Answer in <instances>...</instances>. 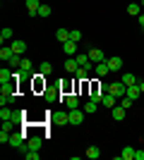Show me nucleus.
<instances>
[{"label":"nucleus","mask_w":144,"mask_h":160,"mask_svg":"<svg viewBox=\"0 0 144 160\" xmlns=\"http://www.w3.org/2000/svg\"><path fill=\"white\" fill-rule=\"evenodd\" d=\"M17 79L7 81V84H0V105H10L14 98H17Z\"/></svg>","instance_id":"nucleus-1"},{"label":"nucleus","mask_w":144,"mask_h":160,"mask_svg":"<svg viewBox=\"0 0 144 160\" xmlns=\"http://www.w3.org/2000/svg\"><path fill=\"white\" fill-rule=\"evenodd\" d=\"M48 120H51V124H55V127H65V124H70V112H65V110L48 112Z\"/></svg>","instance_id":"nucleus-2"},{"label":"nucleus","mask_w":144,"mask_h":160,"mask_svg":"<svg viewBox=\"0 0 144 160\" xmlns=\"http://www.w3.org/2000/svg\"><path fill=\"white\" fill-rule=\"evenodd\" d=\"M108 93H113V96H115L118 100H120V98H123L125 93H127V86H125L123 81H113V84L108 86Z\"/></svg>","instance_id":"nucleus-3"},{"label":"nucleus","mask_w":144,"mask_h":160,"mask_svg":"<svg viewBox=\"0 0 144 160\" xmlns=\"http://www.w3.org/2000/svg\"><path fill=\"white\" fill-rule=\"evenodd\" d=\"M43 98H46L48 103H53V100H60V98H62L60 86H58V88H43Z\"/></svg>","instance_id":"nucleus-4"},{"label":"nucleus","mask_w":144,"mask_h":160,"mask_svg":"<svg viewBox=\"0 0 144 160\" xmlns=\"http://www.w3.org/2000/svg\"><path fill=\"white\" fill-rule=\"evenodd\" d=\"M24 151H41V136H29L27 146L22 148V153H24Z\"/></svg>","instance_id":"nucleus-5"},{"label":"nucleus","mask_w":144,"mask_h":160,"mask_svg":"<svg viewBox=\"0 0 144 160\" xmlns=\"http://www.w3.org/2000/svg\"><path fill=\"white\" fill-rule=\"evenodd\" d=\"M77 46H79V43H75V41H65V43H62V53L70 55V58H75L77 55Z\"/></svg>","instance_id":"nucleus-6"},{"label":"nucleus","mask_w":144,"mask_h":160,"mask_svg":"<svg viewBox=\"0 0 144 160\" xmlns=\"http://www.w3.org/2000/svg\"><path fill=\"white\" fill-rule=\"evenodd\" d=\"M101 105L103 108H108V110H113V108L118 105V98L113 93H103V100H101Z\"/></svg>","instance_id":"nucleus-7"},{"label":"nucleus","mask_w":144,"mask_h":160,"mask_svg":"<svg viewBox=\"0 0 144 160\" xmlns=\"http://www.w3.org/2000/svg\"><path fill=\"white\" fill-rule=\"evenodd\" d=\"M82 120H84V112L79 110V108L70 110V124H82Z\"/></svg>","instance_id":"nucleus-8"},{"label":"nucleus","mask_w":144,"mask_h":160,"mask_svg":"<svg viewBox=\"0 0 144 160\" xmlns=\"http://www.w3.org/2000/svg\"><path fill=\"white\" fill-rule=\"evenodd\" d=\"M65 105H67V110H75V108H79V96L67 93V96H65Z\"/></svg>","instance_id":"nucleus-9"},{"label":"nucleus","mask_w":144,"mask_h":160,"mask_svg":"<svg viewBox=\"0 0 144 160\" xmlns=\"http://www.w3.org/2000/svg\"><path fill=\"white\" fill-rule=\"evenodd\" d=\"M89 60L96 65V62H103V60H106V55H103V50H99V48H91V50H89Z\"/></svg>","instance_id":"nucleus-10"},{"label":"nucleus","mask_w":144,"mask_h":160,"mask_svg":"<svg viewBox=\"0 0 144 160\" xmlns=\"http://www.w3.org/2000/svg\"><path fill=\"white\" fill-rule=\"evenodd\" d=\"M94 72H96V77H106V74L110 72V67H108V62L103 60V62H96V67H94Z\"/></svg>","instance_id":"nucleus-11"},{"label":"nucleus","mask_w":144,"mask_h":160,"mask_svg":"<svg viewBox=\"0 0 144 160\" xmlns=\"http://www.w3.org/2000/svg\"><path fill=\"white\" fill-rule=\"evenodd\" d=\"M77 69H79V62H77L75 58H67V60H65V72H67V74H75Z\"/></svg>","instance_id":"nucleus-12"},{"label":"nucleus","mask_w":144,"mask_h":160,"mask_svg":"<svg viewBox=\"0 0 144 160\" xmlns=\"http://www.w3.org/2000/svg\"><path fill=\"white\" fill-rule=\"evenodd\" d=\"M12 58H14L12 46H3V48H0V60H7V62H10Z\"/></svg>","instance_id":"nucleus-13"},{"label":"nucleus","mask_w":144,"mask_h":160,"mask_svg":"<svg viewBox=\"0 0 144 160\" xmlns=\"http://www.w3.org/2000/svg\"><path fill=\"white\" fill-rule=\"evenodd\" d=\"M39 7H41V0H27V10H29V17H36V12H39Z\"/></svg>","instance_id":"nucleus-14"},{"label":"nucleus","mask_w":144,"mask_h":160,"mask_svg":"<svg viewBox=\"0 0 144 160\" xmlns=\"http://www.w3.org/2000/svg\"><path fill=\"white\" fill-rule=\"evenodd\" d=\"M139 93H142V88H139V81H137V84L127 86V93H125V96H130L132 100H137V98H139Z\"/></svg>","instance_id":"nucleus-15"},{"label":"nucleus","mask_w":144,"mask_h":160,"mask_svg":"<svg viewBox=\"0 0 144 160\" xmlns=\"http://www.w3.org/2000/svg\"><path fill=\"white\" fill-rule=\"evenodd\" d=\"M10 46H12L14 55H24V50H27V43H24V41H12Z\"/></svg>","instance_id":"nucleus-16"},{"label":"nucleus","mask_w":144,"mask_h":160,"mask_svg":"<svg viewBox=\"0 0 144 160\" xmlns=\"http://www.w3.org/2000/svg\"><path fill=\"white\" fill-rule=\"evenodd\" d=\"M110 115H113V120H118V122H120V120H125V108L120 105V103H118V105L113 108V110H110Z\"/></svg>","instance_id":"nucleus-17"},{"label":"nucleus","mask_w":144,"mask_h":160,"mask_svg":"<svg viewBox=\"0 0 144 160\" xmlns=\"http://www.w3.org/2000/svg\"><path fill=\"white\" fill-rule=\"evenodd\" d=\"M106 62H108L110 72H115V69H120V67H123V58H106Z\"/></svg>","instance_id":"nucleus-18"},{"label":"nucleus","mask_w":144,"mask_h":160,"mask_svg":"<svg viewBox=\"0 0 144 160\" xmlns=\"http://www.w3.org/2000/svg\"><path fill=\"white\" fill-rule=\"evenodd\" d=\"M51 5H46V2H41V7H39V12H36V17H41V19H46V17H51Z\"/></svg>","instance_id":"nucleus-19"},{"label":"nucleus","mask_w":144,"mask_h":160,"mask_svg":"<svg viewBox=\"0 0 144 160\" xmlns=\"http://www.w3.org/2000/svg\"><path fill=\"white\" fill-rule=\"evenodd\" d=\"M120 158H123V160H135V148H132V146H125L123 151H120Z\"/></svg>","instance_id":"nucleus-20"},{"label":"nucleus","mask_w":144,"mask_h":160,"mask_svg":"<svg viewBox=\"0 0 144 160\" xmlns=\"http://www.w3.org/2000/svg\"><path fill=\"white\" fill-rule=\"evenodd\" d=\"M127 14H132V17H139V14H142V5H137V2H130V5H127Z\"/></svg>","instance_id":"nucleus-21"},{"label":"nucleus","mask_w":144,"mask_h":160,"mask_svg":"<svg viewBox=\"0 0 144 160\" xmlns=\"http://www.w3.org/2000/svg\"><path fill=\"white\" fill-rule=\"evenodd\" d=\"M55 38H58V41H60V43H65V41H70V31H67V29H58V31H55Z\"/></svg>","instance_id":"nucleus-22"},{"label":"nucleus","mask_w":144,"mask_h":160,"mask_svg":"<svg viewBox=\"0 0 144 160\" xmlns=\"http://www.w3.org/2000/svg\"><path fill=\"white\" fill-rule=\"evenodd\" d=\"M75 60L79 62V67H87V65L91 62V60H89V53H77V55H75Z\"/></svg>","instance_id":"nucleus-23"},{"label":"nucleus","mask_w":144,"mask_h":160,"mask_svg":"<svg viewBox=\"0 0 144 160\" xmlns=\"http://www.w3.org/2000/svg\"><path fill=\"white\" fill-rule=\"evenodd\" d=\"M12 79H14V77H12V72L3 67V69H0V84H7V81H12Z\"/></svg>","instance_id":"nucleus-24"},{"label":"nucleus","mask_w":144,"mask_h":160,"mask_svg":"<svg viewBox=\"0 0 144 160\" xmlns=\"http://www.w3.org/2000/svg\"><path fill=\"white\" fill-rule=\"evenodd\" d=\"M120 81H123L125 86H132V84H137V77H135V74H130V72H125Z\"/></svg>","instance_id":"nucleus-25"},{"label":"nucleus","mask_w":144,"mask_h":160,"mask_svg":"<svg viewBox=\"0 0 144 160\" xmlns=\"http://www.w3.org/2000/svg\"><path fill=\"white\" fill-rule=\"evenodd\" d=\"M43 74L39 72V74H34V86H36V91H41V88H46V79H41Z\"/></svg>","instance_id":"nucleus-26"},{"label":"nucleus","mask_w":144,"mask_h":160,"mask_svg":"<svg viewBox=\"0 0 144 160\" xmlns=\"http://www.w3.org/2000/svg\"><path fill=\"white\" fill-rule=\"evenodd\" d=\"M39 72H41L43 77H51V74H53V65H51V62H41V67H39Z\"/></svg>","instance_id":"nucleus-27"},{"label":"nucleus","mask_w":144,"mask_h":160,"mask_svg":"<svg viewBox=\"0 0 144 160\" xmlns=\"http://www.w3.org/2000/svg\"><path fill=\"white\" fill-rule=\"evenodd\" d=\"M99 155H101V148H99V146H89V148H87V158L96 160Z\"/></svg>","instance_id":"nucleus-28"},{"label":"nucleus","mask_w":144,"mask_h":160,"mask_svg":"<svg viewBox=\"0 0 144 160\" xmlns=\"http://www.w3.org/2000/svg\"><path fill=\"white\" fill-rule=\"evenodd\" d=\"M0 41H3V46H5V41H12V29L10 27H5L0 31Z\"/></svg>","instance_id":"nucleus-29"},{"label":"nucleus","mask_w":144,"mask_h":160,"mask_svg":"<svg viewBox=\"0 0 144 160\" xmlns=\"http://www.w3.org/2000/svg\"><path fill=\"white\" fill-rule=\"evenodd\" d=\"M96 110H99V103H94V100H87V105H84V112H87V115H94Z\"/></svg>","instance_id":"nucleus-30"},{"label":"nucleus","mask_w":144,"mask_h":160,"mask_svg":"<svg viewBox=\"0 0 144 160\" xmlns=\"http://www.w3.org/2000/svg\"><path fill=\"white\" fill-rule=\"evenodd\" d=\"M75 77H77L79 81H87V79H89V69H84V67H79V69L75 72Z\"/></svg>","instance_id":"nucleus-31"},{"label":"nucleus","mask_w":144,"mask_h":160,"mask_svg":"<svg viewBox=\"0 0 144 160\" xmlns=\"http://www.w3.org/2000/svg\"><path fill=\"white\" fill-rule=\"evenodd\" d=\"M12 110H10V108L7 105H3V110H0V120H12Z\"/></svg>","instance_id":"nucleus-32"},{"label":"nucleus","mask_w":144,"mask_h":160,"mask_svg":"<svg viewBox=\"0 0 144 160\" xmlns=\"http://www.w3.org/2000/svg\"><path fill=\"white\" fill-rule=\"evenodd\" d=\"M10 67H12V69H19L22 67V55H14L12 60H10Z\"/></svg>","instance_id":"nucleus-33"},{"label":"nucleus","mask_w":144,"mask_h":160,"mask_svg":"<svg viewBox=\"0 0 144 160\" xmlns=\"http://www.w3.org/2000/svg\"><path fill=\"white\" fill-rule=\"evenodd\" d=\"M70 41H75V43H82V31H70Z\"/></svg>","instance_id":"nucleus-34"},{"label":"nucleus","mask_w":144,"mask_h":160,"mask_svg":"<svg viewBox=\"0 0 144 160\" xmlns=\"http://www.w3.org/2000/svg\"><path fill=\"white\" fill-rule=\"evenodd\" d=\"M24 158L27 160H39L41 155H39V151H24Z\"/></svg>","instance_id":"nucleus-35"},{"label":"nucleus","mask_w":144,"mask_h":160,"mask_svg":"<svg viewBox=\"0 0 144 160\" xmlns=\"http://www.w3.org/2000/svg\"><path fill=\"white\" fill-rule=\"evenodd\" d=\"M118 103H120V105H123V108H125V110H127V108H130V105H132V98H130V96H123V98L118 100Z\"/></svg>","instance_id":"nucleus-36"},{"label":"nucleus","mask_w":144,"mask_h":160,"mask_svg":"<svg viewBox=\"0 0 144 160\" xmlns=\"http://www.w3.org/2000/svg\"><path fill=\"white\" fill-rule=\"evenodd\" d=\"M70 88H72V84H70V81H62V84H60V91H62V96H67V93H70Z\"/></svg>","instance_id":"nucleus-37"},{"label":"nucleus","mask_w":144,"mask_h":160,"mask_svg":"<svg viewBox=\"0 0 144 160\" xmlns=\"http://www.w3.org/2000/svg\"><path fill=\"white\" fill-rule=\"evenodd\" d=\"M135 160H144V151H139V148H135Z\"/></svg>","instance_id":"nucleus-38"},{"label":"nucleus","mask_w":144,"mask_h":160,"mask_svg":"<svg viewBox=\"0 0 144 160\" xmlns=\"http://www.w3.org/2000/svg\"><path fill=\"white\" fill-rule=\"evenodd\" d=\"M139 29L144 31V14H139Z\"/></svg>","instance_id":"nucleus-39"},{"label":"nucleus","mask_w":144,"mask_h":160,"mask_svg":"<svg viewBox=\"0 0 144 160\" xmlns=\"http://www.w3.org/2000/svg\"><path fill=\"white\" fill-rule=\"evenodd\" d=\"M139 88H142V93H144V81H139Z\"/></svg>","instance_id":"nucleus-40"},{"label":"nucleus","mask_w":144,"mask_h":160,"mask_svg":"<svg viewBox=\"0 0 144 160\" xmlns=\"http://www.w3.org/2000/svg\"><path fill=\"white\" fill-rule=\"evenodd\" d=\"M139 5H142V10H144V0H142V2H139Z\"/></svg>","instance_id":"nucleus-41"},{"label":"nucleus","mask_w":144,"mask_h":160,"mask_svg":"<svg viewBox=\"0 0 144 160\" xmlns=\"http://www.w3.org/2000/svg\"><path fill=\"white\" fill-rule=\"evenodd\" d=\"M41 2H43V0H41Z\"/></svg>","instance_id":"nucleus-42"}]
</instances>
